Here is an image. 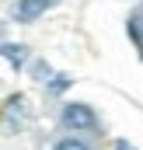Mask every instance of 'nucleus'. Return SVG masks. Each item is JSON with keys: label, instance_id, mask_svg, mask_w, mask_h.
Listing matches in <instances>:
<instances>
[{"label": "nucleus", "instance_id": "f257e3e1", "mask_svg": "<svg viewBox=\"0 0 143 150\" xmlns=\"http://www.w3.org/2000/svg\"><path fill=\"white\" fill-rule=\"evenodd\" d=\"M63 126L67 129H98V115L91 105H80V101H70V105H63Z\"/></svg>", "mask_w": 143, "mask_h": 150}, {"label": "nucleus", "instance_id": "f03ea898", "mask_svg": "<svg viewBox=\"0 0 143 150\" xmlns=\"http://www.w3.org/2000/svg\"><path fill=\"white\" fill-rule=\"evenodd\" d=\"M59 0H18L14 4V18L21 21V25H28V21H35V18H42L49 7H56Z\"/></svg>", "mask_w": 143, "mask_h": 150}, {"label": "nucleus", "instance_id": "7ed1b4c3", "mask_svg": "<svg viewBox=\"0 0 143 150\" xmlns=\"http://www.w3.org/2000/svg\"><path fill=\"white\" fill-rule=\"evenodd\" d=\"M0 56H4L14 70H21V67L28 63V49H25V45H18V42H4V45H0Z\"/></svg>", "mask_w": 143, "mask_h": 150}, {"label": "nucleus", "instance_id": "20e7f679", "mask_svg": "<svg viewBox=\"0 0 143 150\" xmlns=\"http://www.w3.org/2000/svg\"><path fill=\"white\" fill-rule=\"evenodd\" d=\"M56 150H87V143H84V140H77V136H67V140H59V143H56Z\"/></svg>", "mask_w": 143, "mask_h": 150}, {"label": "nucleus", "instance_id": "39448f33", "mask_svg": "<svg viewBox=\"0 0 143 150\" xmlns=\"http://www.w3.org/2000/svg\"><path fill=\"white\" fill-rule=\"evenodd\" d=\"M67 87H70V77H56V80H52V91H56V94H59V91H67Z\"/></svg>", "mask_w": 143, "mask_h": 150}, {"label": "nucleus", "instance_id": "423d86ee", "mask_svg": "<svg viewBox=\"0 0 143 150\" xmlns=\"http://www.w3.org/2000/svg\"><path fill=\"white\" fill-rule=\"evenodd\" d=\"M115 150H133V147H129V143H115Z\"/></svg>", "mask_w": 143, "mask_h": 150}]
</instances>
